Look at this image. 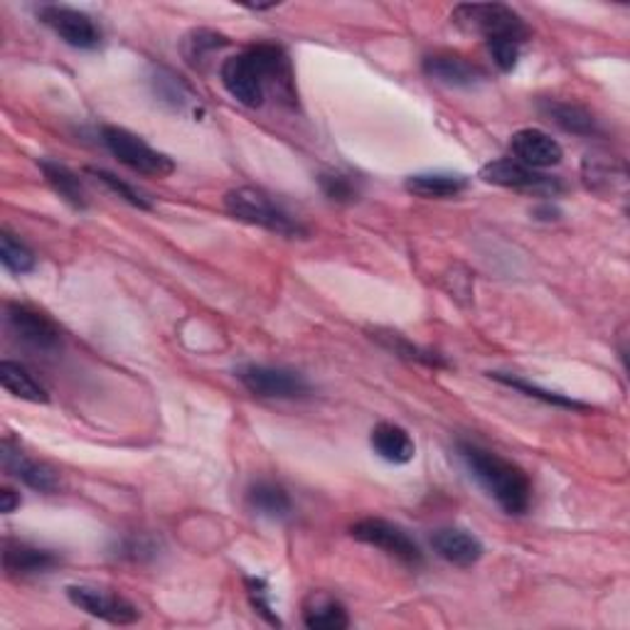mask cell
I'll use <instances>...</instances> for the list:
<instances>
[{
	"label": "cell",
	"instance_id": "1",
	"mask_svg": "<svg viewBox=\"0 0 630 630\" xmlns=\"http://www.w3.org/2000/svg\"><path fill=\"white\" fill-rule=\"evenodd\" d=\"M220 79L234 102L246 108H261L271 92L283 104H295L293 67L281 45L259 43L226 57Z\"/></svg>",
	"mask_w": 630,
	"mask_h": 630
},
{
	"label": "cell",
	"instance_id": "2",
	"mask_svg": "<svg viewBox=\"0 0 630 630\" xmlns=\"http://www.w3.org/2000/svg\"><path fill=\"white\" fill-rule=\"evenodd\" d=\"M451 20L463 33L482 37L500 72L508 74L517 67L529 39V27L517 10L502 3H463L453 8Z\"/></svg>",
	"mask_w": 630,
	"mask_h": 630
},
{
	"label": "cell",
	"instance_id": "3",
	"mask_svg": "<svg viewBox=\"0 0 630 630\" xmlns=\"http://www.w3.org/2000/svg\"><path fill=\"white\" fill-rule=\"evenodd\" d=\"M456 448L470 476L486 488L488 495L508 515H525L532 502V482L525 470L512 460L498 456L495 451L482 448L472 441H458Z\"/></svg>",
	"mask_w": 630,
	"mask_h": 630
},
{
	"label": "cell",
	"instance_id": "4",
	"mask_svg": "<svg viewBox=\"0 0 630 630\" xmlns=\"http://www.w3.org/2000/svg\"><path fill=\"white\" fill-rule=\"evenodd\" d=\"M224 210L230 212L234 220L261 226L266 232L289 236V240L308 234V230H305L295 217H291L281 205H276L269 195L264 190H256V187H236V190L226 192Z\"/></svg>",
	"mask_w": 630,
	"mask_h": 630
},
{
	"label": "cell",
	"instance_id": "5",
	"mask_svg": "<svg viewBox=\"0 0 630 630\" xmlns=\"http://www.w3.org/2000/svg\"><path fill=\"white\" fill-rule=\"evenodd\" d=\"M102 141L118 163L131 167L133 173L148 177H167L175 173V163L171 155L155 151L141 136H136L121 126H104Z\"/></svg>",
	"mask_w": 630,
	"mask_h": 630
},
{
	"label": "cell",
	"instance_id": "6",
	"mask_svg": "<svg viewBox=\"0 0 630 630\" xmlns=\"http://www.w3.org/2000/svg\"><path fill=\"white\" fill-rule=\"evenodd\" d=\"M350 535L362 541V545H370L384 551L387 557L397 559L404 567L419 569L423 564V551L417 545V539H413L407 529L394 525L389 520L364 517L360 522H354L350 527Z\"/></svg>",
	"mask_w": 630,
	"mask_h": 630
},
{
	"label": "cell",
	"instance_id": "7",
	"mask_svg": "<svg viewBox=\"0 0 630 630\" xmlns=\"http://www.w3.org/2000/svg\"><path fill=\"white\" fill-rule=\"evenodd\" d=\"M236 380L264 399H301L311 394V382L301 372L273 364H244L236 370Z\"/></svg>",
	"mask_w": 630,
	"mask_h": 630
},
{
	"label": "cell",
	"instance_id": "8",
	"mask_svg": "<svg viewBox=\"0 0 630 630\" xmlns=\"http://www.w3.org/2000/svg\"><path fill=\"white\" fill-rule=\"evenodd\" d=\"M480 180L498 187H510V190H525L545 197L564 192V183H561L559 177L532 171V167L517 163L515 158H500V161L486 163L480 167Z\"/></svg>",
	"mask_w": 630,
	"mask_h": 630
},
{
	"label": "cell",
	"instance_id": "9",
	"mask_svg": "<svg viewBox=\"0 0 630 630\" xmlns=\"http://www.w3.org/2000/svg\"><path fill=\"white\" fill-rule=\"evenodd\" d=\"M5 323L15 338L37 352H55L62 348V330L52 318L39 313L33 305L8 303Z\"/></svg>",
	"mask_w": 630,
	"mask_h": 630
},
{
	"label": "cell",
	"instance_id": "10",
	"mask_svg": "<svg viewBox=\"0 0 630 630\" xmlns=\"http://www.w3.org/2000/svg\"><path fill=\"white\" fill-rule=\"evenodd\" d=\"M37 18L52 30V33L65 39L67 45L77 49H96L102 45V30L94 23L92 15L84 10L69 5H43L37 10Z\"/></svg>",
	"mask_w": 630,
	"mask_h": 630
},
{
	"label": "cell",
	"instance_id": "11",
	"mask_svg": "<svg viewBox=\"0 0 630 630\" xmlns=\"http://www.w3.org/2000/svg\"><path fill=\"white\" fill-rule=\"evenodd\" d=\"M67 598L79 610H86L89 616L102 618L114 626H131L141 618V610L131 600L98 586H67Z\"/></svg>",
	"mask_w": 630,
	"mask_h": 630
},
{
	"label": "cell",
	"instance_id": "12",
	"mask_svg": "<svg viewBox=\"0 0 630 630\" xmlns=\"http://www.w3.org/2000/svg\"><path fill=\"white\" fill-rule=\"evenodd\" d=\"M421 69L423 74L433 79V82L451 89H470L488 79L486 69L478 67L476 62H470L468 57H463L458 52L427 55L421 62Z\"/></svg>",
	"mask_w": 630,
	"mask_h": 630
},
{
	"label": "cell",
	"instance_id": "13",
	"mask_svg": "<svg viewBox=\"0 0 630 630\" xmlns=\"http://www.w3.org/2000/svg\"><path fill=\"white\" fill-rule=\"evenodd\" d=\"M0 458H3V470L8 476L25 482L27 488L47 492V495H55V492L62 490V478H59V472L52 466H47L43 460L27 458L25 453H20V448H15L10 441H3Z\"/></svg>",
	"mask_w": 630,
	"mask_h": 630
},
{
	"label": "cell",
	"instance_id": "14",
	"mask_svg": "<svg viewBox=\"0 0 630 630\" xmlns=\"http://www.w3.org/2000/svg\"><path fill=\"white\" fill-rule=\"evenodd\" d=\"M510 151L517 163L532 167V171L559 165L564 158L557 138H551L541 128H520L517 133H512Z\"/></svg>",
	"mask_w": 630,
	"mask_h": 630
},
{
	"label": "cell",
	"instance_id": "15",
	"mask_svg": "<svg viewBox=\"0 0 630 630\" xmlns=\"http://www.w3.org/2000/svg\"><path fill=\"white\" fill-rule=\"evenodd\" d=\"M59 564V555L52 549L30 545V541L5 539L3 545V569L8 576L27 579L52 571Z\"/></svg>",
	"mask_w": 630,
	"mask_h": 630
},
{
	"label": "cell",
	"instance_id": "16",
	"mask_svg": "<svg viewBox=\"0 0 630 630\" xmlns=\"http://www.w3.org/2000/svg\"><path fill=\"white\" fill-rule=\"evenodd\" d=\"M431 547L443 561H448V564L458 569H468L472 564H478L482 551H486L482 541L472 535V532L460 529V527L436 529L431 537Z\"/></svg>",
	"mask_w": 630,
	"mask_h": 630
},
{
	"label": "cell",
	"instance_id": "17",
	"mask_svg": "<svg viewBox=\"0 0 630 630\" xmlns=\"http://www.w3.org/2000/svg\"><path fill=\"white\" fill-rule=\"evenodd\" d=\"M539 112L545 114L551 124H557L561 131L574 133V136H598L600 126L598 118L588 112V108L561 102V98H541Z\"/></svg>",
	"mask_w": 630,
	"mask_h": 630
},
{
	"label": "cell",
	"instance_id": "18",
	"mask_svg": "<svg viewBox=\"0 0 630 630\" xmlns=\"http://www.w3.org/2000/svg\"><path fill=\"white\" fill-rule=\"evenodd\" d=\"M370 446L382 460L394 463V466H404V463H411L417 456V443L409 436V431L387 421L372 429Z\"/></svg>",
	"mask_w": 630,
	"mask_h": 630
},
{
	"label": "cell",
	"instance_id": "19",
	"mask_svg": "<svg viewBox=\"0 0 630 630\" xmlns=\"http://www.w3.org/2000/svg\"><path fill=\"white\" fill-rule=\"evenodd\" d=\"M404 187L421 200H451L468 190V177L460 173H417L404 180Z\"/></svg>",
	"mask_w": 630,
	"mask_h": 630
},
{
	"label": "cell",
	"instance_id": "20",
	"mask_svg": "<svg viewBox=\"0 0 630 630\" xmlns=\"http://www.w3.org/2000/svg\"><path fill=\"white\" fill-rule=\"evenodd\" d=\"M303 623L311 630H345L350 626L348 608L325 591H313L303 600Z\"/></svg>",
	"mask_w": 630,
	"mask_h": 630
},
{
	"label": "cell",
	"instance_id": "21",
	"mask_svg": "<svg viewBox=\"0 0 630 630\" xmlns=\"http://www.w3.org/2000/svg\"><path fill=\"white\" fill-rule=\"evenodd\" d=\"M246 505H249L256 515L266 520H285L291 517L293 502L289 490L273 480H256L246 490Z\"/></svg>",
	"mask_w": 630,
	"mask_h": 630
},
{
	"label": "cell",
	"instance_id": "22",
	"mask_svg": "<svg viewBox=\"0 0 630 630\" xmlns=\"http://www.w3.org/2000/svg\"><path fill=\"white\" fill-rule=\"evenodd\" d=\"M37 165H39V171H43L47 185L52 187V190L62 197L69 207H74V210H86L89 195H86L84 185H82V180H79V175L74 171H69L67 165L57 163V161H47V158L37 161Z\"/></svg>",
	"mask_w": 630,
	"mask_h": 630
},
{
	"label": "cell",
	"instance_id": "23",
	"mask_svg": "<svg viewBox=\"0 0 630 630\" xmlns=\"http://www.w3.org/2000/svg\"><path fill=\"white\" fill-rule=\"evenodd\" d=\"M230 47V37H224L222 33H214V30H192L183 37V57L185 62L195 69H207V65L212 62V57L220 52V49Z\"/></svg>",
	"mask_w": 630,
	"mask_h": 630
},
{
	"label": "cell",
	"instance_id": "24",
	"mask_svg": "<svg viewBox=\"0 0 630 630\" xmlns=\"http://www.w3.org/2000/svg\"><path fill=\"white\" fill-rule=\"evenodd\" d=\"M0 382H3V387L18 399H25L33 404L49 401L47 389L33 377V372H30L25 364L13 362V360L0 362Z\"/></svg>",
	"mask_w": 630,
	"mask_h": 630
},
{
	"label": "cell",
	"instance_id": "25",
	"mask_svg": "<svg viewBox=\"0 0 630 630\" xmlns=\"http://www.w3.org/2000/svg\"><path fill=\"white\" fill-rule=\"evenodd\" d=\"M584 183L594 192H610L618 185L626 183L623 163H614L608 155H586L584 158Z\"/></svg>",
	"mask_w": 630,
	"mask_h": 630
},
{
	"label": "cell",
	"instance_id": "26",
	"mask_svg": "<svg viewBox=\"0 0 630 630\" xmlns=\"http://www.w3.org/2000/svg\"><path fill=\"white\" fill-rule=\"evenodd\" d=\"M490 377L495 380V382H500V384H505V387H510V389L522 392L525 397L551 404V407H561V409H571V411H588L591 409L588 404L571 399V397H567V394L541 389L539 384H535V382H527V380H522V377H512V374H505V372H490Z\"/></svg>",
	"mask_w": 630,
	"mask_h": 630
},
{
	"label": "cell",
	"instance_id": "27",
	"mask_svg": "<svg viewBox=\"0 0 630 630\" xmlns=\"http://www.w3.org/2000/svg\"><path fill=\"white\" fill-rule=\"evenodd\" d=\"M372 338L377 340L382 348H387L389 352L397 354V358H404V360H409V362H419V364H429V368H448V362L443 360L441 354L419 348V345H413L407 338H401L399 332L372 330Z\"/></svg>",
	"mask_w": 630,
	"mask_h": 630
},
{
	"label": "cell",
	"instance_id": "28",
	"mask_svg": "<svg viewBox=\"0 0 630 630\" xmlns=\"http://www.w3.org/2000/svg\"><path fill=\"white\" fill-rule=\"evenodd\" d=\"M0 261H3L5 269L13 273H30L37 264L35 254L30 252L23 242L15 240V234L10 232L0 234Z\"/></svg>",
	"mask_w": 630,
	"mask_h": 630
},
{
	"label": "cell",
	"instance_id": "29",
	"mask_svg": "<svg viewBox=\"0 0 630 630\" xmlns=\"http://www.w3.org/2000/svg\"><path fill=\"white\" fill-rule=\"evenodd\" d=\"M320 190L328 200L338 205H352L360 197V183L345 173H323L318 177Z\"/></svg>",
	"mask_w": 630,
	"mask_h": 630
},
{
	"label": "cell",
	"instance_id": "30",
	"mask_svg": "<svg viewBox=\"0 0 630 630\" xmlns=\"http://www.w3.org/2000/svg\"><path fill=\"white\" fill-rule=\"evenodd\" d=\"M86 173L94 175L98 183H104L108 190L121 197V200H126L131 207H138V210H153L151 200H148V197L141 190H136L133 185H128L126 180H121V177H116L114 173L104 171V167H86Z\"/></svg>",
	"mask_w": 630,
	"mask_h": 630
},
{
	"label": "cell",
	"instance_id": "31",
	"mask_svg": "<svg viewBox=\"0 0 630 630\" xmlns=\"http://www.w3.org/2000/svg\"><path fill=\"white\" fill-rule=\"evenodd\" d=\"M155 92L158 96L163 98V102L167 104H173V108H177V112H183V108L187 104H195V94L190 92V86H187L180 77H175L173 72H161L155 77Z\"/></svg>",
	"mask_w": 630,
	"mask_h": 630
},
{
	"label": "cell",
	"instance_id": "32",
	"mask_svg": "<svg viewBox=\"0 0 630 630\" xmlns=\"http://www.w3.org/2000/svg\"><path fill=\"white\" fill-rule=\"evenodd\" d=\"M116 555L128 561H148L158 555V545L148 535H128L118 541Z\"/></svg>",
	"mask_w": 630,
	"mask_h": 630
},
{
	"label": "cell",
	"instance_id": "33",
	"mask_svg": "<svg viewBox=\"0 0 630 630\" xmlns=\"http://www.w3.org/2000/svg\"><path fill=\"white\" fill-rule=\"evenodd\" d=\"M246 591H249L252 606L259 610V614L269 620V623L281 626V620L276 618L273 608H271V600H269L271 591H269V586H266V581L264 579H246Z\"/></svg>",
	"mask_w": 630,
	"mask_h": 630
},
{
	"label": "cell",
	"instance_id": "34",
	"mask_svg": "<svg viewBox=\"0 0 630 630\" xmlns=\"http://www.w3.org/2000/svg\"><path fill=\"white\" fill-rule=\"evenodd\" d=\"M15 508H20V495H18V492L13 488L0 490V512H5V515H10V512H15Z\"/></svg>",
	"mask_w": 630,
	"mask_h": 630
}]
</instances>
